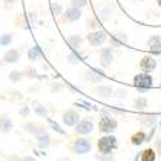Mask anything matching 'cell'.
<instances>
[{"mask_svg": "<svg viewBox=\"0 0 161 161\" xmlns=\"http://www.w3.org/2000/svg\"><path fill=\"white\" fill-rule=\"evenodd\" d=\"M160 90H161V81H160Z\"/></svg>", "mask_w": 161, "mask_h": 161, "instance_id": "46", "label": "cell"}, {"mask_svg": "<svg viewBox=\"0 0 161 161\" xmlns=\"http://www.w3.org/2000/svg\"><path fill=\"white\" fill-rule=\"evenodd\" d=\"M94 131V122L90 118H84V119H80V122L74 126V132L80 136H87V135H92Z\"/></svg>", "mask_w": 161, "mask_h": 161, "instance_id": "6", "label": "cell"}, {"mask_svg": "<svg viewBox=\"0 0 161 161\" xmlns=\"http://www.w3.org/2000/svg\"><path fill=\"white\" fill-rule=\"evenodd\" d=\"M136 2H145V0H136Z\"/></svg>", "mask_w": 161, "mask_h": 161, "instance_id": "45", "label": "cell"}, {"mask_svg": "<svg viewBox=\"0 0 161 161\" xmlns=\"http://www.w3.org/2000/svg\"><path fill=\"white\" fill-rule=\"evenodd\" d=\"M25 75L29 77V79H39V74L35 68H26V71H25Z\"/></svg>", "mask_w": 161, "mask_h": 161, "instance_id": "39", "label": "cell"}, {"mask_svg": "<svg viewBox=\"0 0 161 161\" xmlns=\"http://www.w3.org/2000/svg\"><path fill=\"white\" fill-rule=\"evenodd\" d=\"M100 119H99V132L103 135H109L118 129V119L112 115L110 109H100Z\"/></svg>", "mask_w": 161, "mask_h": 161, "instance_id": "1", "label": "cell"}, {"mask_svg": "<svg viewBox=\"0 0 161 161\" xmlns=\"http://www.w3.org/2000/svg\"><path fill=\"white\" fill-rule=\"evenodd\" d=\"M42 48L39 47V45H34V47H31L29 49H28V60L31 61V63H35V61H39L42 57Z\"/></svg>", "mask_w": 161, "mask_h": 161, "instance_id": "20", "label": "cell"}, {"mask_svg": "<svg viewBox=\"0 0 161 161\" xmlns=\"http://www.w3.org/2000/svg\"><path fill=\"white\" fill-rule=\"evenodd\" d=\"M32 110H34V113L36 115V116L39 118H47L49 115V109L48 106H45L44 103H41V102H38V100H32Z\"/></svg>", "mask_w": 161, "mask_h": 161, "instance_id": "16", "label": "cell"}, {"mask_svg": "<svg viewBox=\"0 0 161 161\" xmlns=\"http://www.w3.org/2000/svg\"><path fill=\"white\" fill-rule=\"evenodd\" d=\"M80 113L74 109H67V110H64L63 112V116H61V120H63V124L68 128H74L75 125L80 122Z\"/></svg>", "mask_w": 161, "mask_h": 161, "instance_id": "8", "label": "cell"}, {"mask_svg": "<svg viewBox=\"0 0 161 161\" xmlns=\"http://www.w3.org/2000/svg\"><path fill=\"white\" fill-rule=\"evenodd\" d=\"M13 41V35L12 34H3L0 35V45L2 47H9Z\"/></svg>", "mask_w": 161, "mask_h": 161, "instance_id": "34", "label": "cell"}, {"mask_svg": "<svg viewBox=\"0 0 161 161\" xmlns=\"http://www.w3.org/2000/svg\"><path fill=\"white\" fill-rule=\"evenodd\" d=\"M139 68L144 73H153L157 68V60L153 55H145L139 61Z\"/></svg>", "mask_w": 161, "mask_h": 161, "instance_id": "11", "label": "cell"}, {"mask_svg": "<svg viewBox=\"0 0 161 161\" xmlns=\"http://www.w3.org/2000/svg\"><path fill=\"white\" fill-rule=\"evenodd\" d=\"M67 63L71 65H79L83 63V54H80L77 49H73L67 54Z\"/></svg>", "mask_w": 161, "mask_h": 161, "instance_id": "21", "label": "cell"}, {"mask_svg": "<svg viewBox=\"0 0 161 161\" xmlns=\"http://www.w3.org/2000/svg\"><path fill=\"white\" fill-rule=\"evenodd\" d=\"M8 161H20V158H19L18 157V155H12V157L10 158H9V160Z\"/></svg>", "mask_w": 161, "mask_h": 161, "instance_id": "42", "label": "cell"}, {"mask_svg": "<svg viewBox=\"0 0 161 161\" xmlns=\"http://www.w3.org/2000/svg\"><path fill=\"white\" fill-rule=\"evenodd\" d=\"M108 39H109V34L103 29V28H102V29H97V31H90L86 36V41L89 42V45L93 47V48L102 47Z\"/></svg>", "mask_w": 161, "mask_h": 161, "instance_id": "4", "label": "cell"}, {"mask_svg": "<svg viewBox=\"0 0 161 161\" xmlns=\"http://www.w3.org/2000/svg\"><path fill=\"white\" fill-rule=\"evenodd\" d=\"M12 131H13V120L8 116H2L0 118V132L9 134Z\"/></svg>", "mask_w": 161, "mask_h": 161, "instance_id": "22", "label": "cell"}, {"mask_svg": "<svg viewBox=\"0 0 161 161\" xmlns=\"http://www.w3.org/2000/svg\"><path fill=\"white\" fill-rule=\"evenodd\" d=\"M147 47L150 48L151 53L160 55L161 54V35H151L147 41Z\"/></svg>", "mask_w": 161, "mask_h": 161, "instance_id": "14", "label": "cell"}, {"mask_svg": "<svg viewBox=\"0 0 161 161\" xmlns=\"http://www.w3.org/2000/svg\"><path fill=\"white\" fill-rule=\"evenodd\" d=\"M99 18L102 19V20H109V19L112 18V9L110 8H108V6H106V8H102L100 9V12H99Z\"/></svg>", "mask_w": 161, "mask_h": 161, "instance_id": "32", "label": "cell"}, {"mask_svg": "<svg viewBox=\"0 0 161 161\" xmlns=\"http://www.w3.org/2000/svg\"><path fill=\"white\" fill-rule=\"evenodd\" d=\"M83 42H84V38H83L81 35H77V34L70 35V36H68V39H67V44L71 47V49L80 48V47L83 45Z\"/></svg>", "mask_w": 161, "mask_h": 161, "instance_id": "23", "label": "cell"}, {"mask_svg": "<svg viewBox=\"0 0 161 161\" xmlns=\"http://www.w3.org/2000/svg\"><path fill=\"white\" fill-rule=\"evenodd\" d=\"M139 122L142 125L144 128H153L154 125L158 124V116L157 115H154V113H148V115H141L139 116Z\"/></svg>", "mask_w": 161, "mask_h": 161, "instance_id": "17", "label": "cell"}, {"mask_svg": "<svg viewBox=\"0 0 161 161\" xmlns=\"http://www.w3.org/2000/svg\"><path fill=\"white\" fill-rule=\"evenodd\" d=\"M109 42H110V47L112 48H120L124 45L128 44V36L124 32H118V34H112L109 35Z\"/></svg>", "mask_w": 161, "mask_h": 161, "instance_id": "13", "label": "cell"}, {"mask_svg": "<svg viewBox=\"0 0 161 161\" xmlns=\"http://www.w3.org/2000/svg\"><path fill=\"white\" fill-rule=\"evenodd\" d=\"M19 60H20V51L16 48H12L9 51H6L3 55V61L8 64H16Z\"/></svg>", "mask_w": 161, "mask_h": 161, "instance_id": "18", "label": "cell"}, {"mask_svg": "<svg viewBox=\"0 0 161 161\" xmlns=\"http://www.w3.org/2000/svg\"><path fill=\"white\" fill-rule=\"evenodd\" d=\"M23 128H25V131H26L28 134L32 135V136H35V138H36L38 135L44 134V132L47 131V128L42 126V125H39V124H36V122H26Z\"/></svg>", "mask_w": 161, "mask_h": 161, "instance_id": "15", "label": "cell"}, {"mask_svg": "<svg viewBox=\"0 0 161 161\" xmlns=\"http://www.w3.org/2000/svg\"><path fill=\"white\" fill-rule=\"evenodd\" d=\"M20 161H36V160H35V157H32V155H26V157L20 158Z\"/></svg>", "mask_w": 161, "mask_h": 161, "instance_id": "41", "label": "cell"}, {"mask_svg": "<svg viewBox=\"0 0 161 161\" xmlns=\"http://www.w3.org/2000/svg\"><path fill=\"white\" fill-rule=\"evenodd\" d=\"M158 125H160V126H161V120H160V124H158Z\"/></svg>", "mask_w": 161, "mask_h": 161, "instance_id": "47", "label": "cell"}, {"mask_svg": "<svg viewBox=\"0 0 161 161\" xmlns=\"http://www.w3.org/2000/svg\"><path fill=\"white\" fill-rule=\"evenodd\" d=\"M148 108V99L145 96H138L134 99V109L135 110H145Z\"/></svg>", "mask_w": 161, "mask_h": 161, "instance_id": "25", "label": "cell"}, {"mask_svg": "<svg viewBox=\"0 0 161 161\" xmlns=\"http://www.w3.org/2000/svg\"><path fill=\"white\" fill-rule=\"evenodd\" d=\"M83 16V12L80 8H75V6H70V8L64 9V13L61 15V20L64 23H74L79 22Z\"/></svg>", "mask_w": 161, "mask_h": 161, "instance_id": "7", "label": "cell"}, {"mask_svg": "<svg viewBox=\"0 0 161 161\" xmlns=\"http://www.w3.org/2000/svg\"><path fill=\"white\" fill-rule=\"evenodd\" d=\"M92 141L86 136H79L77 139L73 141V151L79 155H84V154H89L92 151Z\"/></svg>", "mask_w": 161, "mask_h": 161, "instance_id": "5", "label": "cell"}, {"mask_svg": "<svg viewBox=\"0 0 161 161\" xmlns=\"http://www.w3.org/2000/svg\"><path fill=\"white\" fill-rule=\"evenodd\" d=\"M26 19H28V23H31L34 26L35 23L38 22V15L36 12H26Z\"/></svg>", "mask_w": 161, "mask_h": 161, "instance_id": "37", "label": "cell"}, {"mask_svg": "<svg viewBox=\"0 0 161 161\" xmlns=\"http://www.w3.org/2000/svg\"><path fill=\"white\" fill-rule=\"evenodd\" d=\"M157 160V153L153 148H147L141 151V161H155Z\"/></svg>", "mask_w": 161, "mask_h": 161, "instance_id": "26", "label": "cell"}, {"mask_svg": "<svg viewBox=\"0 0 161 161\" xmlns=\"http://www.w3.org/2000/svg\"><path fill=\"white\" fill-rule=\"evenodd\" d=\"M147 142V134L144 131H138V132H135L134 135L131 136V144L132 145H141V144Z\"/></svg>", "mask_w": 161, "mask_h": 161, "instance_id": "24", "label": "cell"}, {"mask_svg": "<svg viewBox=\"0 0 161 161\" xmlns=\"http://www.w3.org/2000/svg\"><path fill=\"white\" fill-rule=\"evenodd\" d=\"M36 145L39 150H47L51 145V135L48 134V131H45L44 134L36 136Z\"/></svg>", "mask_w": 161, "mask_h": 161, "instance_id": "19", "label": "cell"}, {"mask_svg": "<svg viewBox=\"0 0 161 161\" xmlns=\"http://www.w3.org/2000/svg\"><path fill=\"white\" fill-rule=\"evenodd\" d=\"M94 93H96V96H97L99 99H102V100H109V99L113 97V87L110 86V84H103V83H100V84H97V86L94 87Z\"/></svg>", "mask_w": 161, "mask_h": 161, "instance_id": "10", "label": "cell"}, {"mask_svg": "<svg viewBox=\"0 0 161 161\" xmlns=\"http://www.w3.org/2000/svg\"><path fill=\"white\" fill-rule=\"evenodd\" d=\"M65 84L64 83H60V81H54L51 83V86H49V92L51 93H60V92H63L64 89H65Z\"/></svg>", "mask_w": 161, "mask_h": 161, "instance_id": "33", "label": "cell"}, {"mask_svg": "<svg viewBox=\"0 0 161 161\" xmlns=\"http://www.w3.org/2000/svg\"><path fill=\"white\" fill-rule=\"evenodd\" d=\"M155 148H157V154L161 157V139H157V141H155Z\"/></svg>", "mask_w": 161, "mask_h": 161, "instance_id": "40", "label": "cell"}, {"mask_svg": "<svg viewBox=\"0 0 161 161\" xmlns=\"http://www.w3.org/2000/svg\"><path fill=\"white\" fill-rule=\"evenodd\" d=\"M4 2H6V3H13L15 0H4Z\"/></svg>", "mask_w": 161, "mask_h": 161, "instance_id": "44", "label": "cell"}, {"mask_svg": "<svg viewBox=\"0 0 161 161\" xmlns=\"http://www.w3.org/2000/svg\"><path fill=\"white\" fill-rule=\"evenodd\" d=\"M45 119H47V122H48V125H49V126H51V129H53V131H55L57 134H60V135H67V132L64 131L63 128H61L60 125L57 124V122L53 119V118L47 116V118H45Z\"/></svg>", "mask_w": 161, "mask_h": 161, "instance_id": "27", "label": "cell"}, {"mask_svg": "<svg viewBox=\"0 0 161 161\" xmlns=\"http://www.w3.org/2000/svg\"><path fill=\"white\" fill-rule=\"evenodd\" d=\"M132 86L135 87V90L138 93L144 94L147 93L148 90L153 89L154 86V77L151 75V73H138L135 74L134 80H132Z\"/></svg>", "mask_w": 161, "mask_h": 161, "instance_id": "2", "label": "cell"}, {"mask_svg": "<svg viewBox=\"0 0 161 161\" xmlns=\"http://www.w3.org/2000/svg\"><path fill=\"white\" fill-rule=\"evenodd\" d=\"M87 28L92 31H97V29H102V23L99 22L97 18H90L89 20H87Z\"/></svg>", "mask_w": 161, "mask_h": 161, "instance_id": "31", "label": "cell"}, {"mask_svg": "<svg viewBox=\"0 0 161 161\" xmlns=\"http://www.w3.org/2000/svg\"><path fill=\"white\" fill-rule=\"evenodd\" d=\"M100 67L102 68H108L110 67L115 61V55H113V51H112V47H103L100 49Z\"/></svg>", "mask_w": 161, "mask_h": 161, "instance_id": "9", "label": "cell"}, {"mask_svg": "<svg viewBox=\"0 0 161 161\" xmlns=\"http://www.w3.org/2000/svg\"><path fill=\"white\" fill-rule=\"evenodd\" d=\"M23 75H25L23 71H20V70H13V71H10V74H9V80H10L12 83H19L23 79Z\"/></svg>", "mask_w": 161, "mask_h": 161, "instance_id": "30", "label": "cell"}, {"mask_svg": "<svg viewBox=\"0 0 161 161\" xmlns=\"http://www.w3.org/2000/svg\"><path fill=\"white\" fill-rule=\"evenodd\" d=\"M118 148V138L113 134L103 135L97 139V151L102 155H110Z\"/></svg>", "mask_w": 161, "mask_h": 161, "instance_id": "3", "label": "cell"}, {"mask_svg": "<svg viewBox=\"0 0 161 161\" xmlns=\"http://www.w3.org/2000/svg\"><path fill=\"white\" fill-rule=\"evenodd\" d=\"M106 79V74L100 70H94V68H89L86 74V80L90 84H100L103 80Z\"/></svg>", "mask_w": 161, "mask_h": 161, "instance_id": "12", "label": "cell"}, {"mask_svg": "<svg viewBox=\"0 0 161 161\" xmlns=\"http://www.w3.org/2000/svg\"><path fill=\"white\" fill-rule=\"evenodd\" d=\"M49 9H51V13H53L54 16H61L64 13V8L58 2H51V3H49Z\"/></svg>", "mask_w": 161, "mask_h": 161, "instance_id": "29", "label": "cell"}, {"mask_svg": "<svg viewBox=\"0 0 161 161\" xmlns=\"http://www.w3.org/2000/svg\"><path fill=\"white\" fill-rule=\"evenodd\" d=\"M31 112H32V108H31V106H28V105L20 106V109H19V115H20V118H23V119L29 118Z\"/></svg>", "mask_w": 161, "mask_h": 161, "instance_id": "35", "label": "cell"}, {"mask_svg": "<svg viewBox=\"0 0 161 161\" xmlns=\"http://www.w3.org/2000/svg\"><path fill=\"white\" fill-rule=\"evenodd\" d=\"M70 3H71V6H75V8L83 9V8H86V6H87L89 0H71Z\"/></svg>", "mask_w": 161, "mask_h": 161, "instance_id": "38", "label": "cell"}, {"mask_svg": "<svg viewBox=\"0 0 161 161\" xmlns=\"http://www.w3.org/2000/svg\"><path fill=\"white\" fill-rule=\"evenodd\" d=\"M128 96V92H126V89H116V90H113V97L115 99H119V100H124L125 97Z\"/></svg>", "mask_w": 161, "mask_h": 161, "instance_id": "36", "label": "cell"}, {"mask_svg": "<svg viewBox=\"0 0 161 161\" xmlns=\"http://www.w3.org/2000/svg\"><path fill=\"white\" fill-rule=\"evenodd\" d=\"M157 4H158V8L161 9V0H157Z\"/></svg>", "mask_w": 161, "mask_h": 161, "instance_id": "43", "label": "cell"}, {"mask_svg": "<svg viewBox=\"0 0 161 161\" xmlns=\"http://www.w3.org/2000/svg\"><path fill=\"white\" fill-rule=\"evenodd\" d=\"M74 105L75 106H80V108H83V109H86V110H99L97 106L93 105V103H92V102H89V100H84V99H80L79 102H75Z\"/></svg>", "mask_w": 161, "mask_h": 161, "instance_id": "28", "label": "cell"}]
</instances>
